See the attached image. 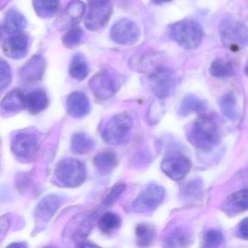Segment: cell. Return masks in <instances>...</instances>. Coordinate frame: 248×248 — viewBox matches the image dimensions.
Masks as SVG:
<instances>
[{"instance_id":"14","label":"cell","mask_w":248,"mask_h":248,"mask_svg":"<svg viewBox=\"0 0 248 248\" xmlns=\"http://www.w3.org/2000/svg\"><path fill=\"white\" fill-rule=\"evenodd\" d=\"M29 37L23 33L13 34L2 44L4 54L10 59L19 60L27 56L29 50Z\"/></svg>"},{"instance_id":"12","label":"cell","mask_w":248,"mask_h":248,"mask_svg":"<svg viewBox=\"0 0 248 248\" xmlns=\"http://www.w3.org/2000/svg\"><path fill=\"white\" fill-rule=\"evenodd\" d=\"M191 168L190 159L183 155H174L162 160L161 169L162 172L172 181L184 179Z\"/></svg>"},{"instance_id":"2","label":"cell","mask_w":248,"mask_h":248,"mask_svg":"<svg viewBox=\"0 0 248 248\" xmlns=\"http://www.w3.org/2000/svg\"><path fill=\"white\" fill-rule=\"evenodd\" d=\"M169 34L172 40L186 50L197 49L202 41L203 29L194 20H183L170 27Z\"/></svg>"},{"instance_id":"44","label":"cell","mask_w":248,"mask_h":248,"mask_svg":"<svg viewBox=\"0 0 248 248\" xmlns=\"http://www.w3.org/2000/svg\"><path fill=\"white\" fill-rule=\"evenodd\" d=\"M3 28H2V27H0V40H1V38H2V31H3Z\"/></svg>"},{"instance_id":"4","label":"cell","mask_w":248,"mask_h":248,"mask_svg":"<svg viewBox=\"0 0 248 248\" xmlns=\"http://www.w3.org/2000/svg\"><path fill=\"white\" fill-rule=\"evenodd\" d=\"M132 128L133 120L129 114L127 113L115 114L108 119L103 126L101 137L108 144H121L129 139Z\"/></svg>"},{"instance_id":"9","label":"cell","mask_w":248,"mask_h":248,"mask_svg":"<svg viewBox=\"0 0 248 248\" xmlns=\"http://www.w3.org/2000/svg\"><path fill=\"white\" fill-rule=\"evenodd\" d=\"M110 37L116 44L131 46L140 40V30L134 21L128 18H123L112 26Z\"/></svg>"},{"instance_id":"23","label":"cell","mask_w":248,"mask_h":248,"mask_svg":"<svg viewBox=\"0 0 248 248\" xmlns=\"http://www.w3.org/2000/svg\"><path fill=\"white\" fill-rule=\"evenodd\" d=\"M248 207V192L247 188L231 194L226 200L225 209L229 213H239Z\"/></svg>"},{"instance_id":"30","label":"cell","mask_w":248,"mask_h":248,"mask_svg":"<svg viewBox=\"0 0 248 248\" xmlns=\"http://www.w3.org/2000/svg\"><path fill=\"white\" fill-rule=\"evenodd\" d=\"M136 236L137 244L139 246H149L156 239V230L152 225L140 223L136 226Z\"/></svg>"},{"instance_id":"39","label":"cell","mask_w":248,"mask_h":248,"mask_svg":"<svg viewBox=\"0 0 248 248\" xmlns=\"http://www.w3.org/2000/svg\"><path fill=\"white\" fill-rule=\"evenodd\" d=\"M9 227V218L4 217L0 218V242H2V239L5 237Z\"/></svg>"},{"instance_id":"29","label":"cell","mask_w":248,"mask_h":248,"mask_svg":"<svg viewBox=\"0 0 248 248\" xmlns=\"http://www.w3.org/2000/svg\"><path fill=\"white\" fill-rule=\"evenodd\" d=\"M219 107L222 113L230 120H237L239 111L237 107L236 95L232 93H228L220 98Z\"/></svg>"},{"instance_id":"13","label":"cell","mask_w":248,"mask_h":248,"mask_svg":"<svg viewBox=\"0 0 248 248\" xmlns=\"http://www.w3.org/2000/svg\"><path fill=\"white\" fill-rule=\"evenodd\" d=\"M46 69L44 58L40 55H34L20 69V78L26 84L37 83L43 79Z\"/></svg>"},{"instance_id":"24","label":"cell","mask_w":248,"mask_h":248,"mask_svg":"<svg viewBox=\"0 0 248 248\" xmlns=\"http://www.w3.org/2000/svg\"><path fill=\"white\" fill-rule=\"evenodd\" d=\"M69 75L75 80L82 81L86 79L90 73L88 62L83 55L78 53L75 55L69 65Z\"/></svg>"},{"instance_id":"28","label":"cell","mask_w":248,"mask_h":248,"mask_svg":"<svg viewBox=\"0 0 248 248\" xmlns=\"http://www.w3.org/2000/svg\"><path fill=\"white\" fill-rule=\"evenodd\" d=\"M157 56L153 53H145L139 56H133L131 58L132 68L141 72H148L149 70H154L158 67Z\"/></svg>"},{"instance_id":"3","label":"cell","mask_w":248,"mask_h":248,"mask_svg":"<svg viewBox=\"0 0 248 248\" xmlns=\"http://www.w3.org/2000/svg\"><path fill=\"white\" fill-rule=\"evenodd\" d=\"M85 165L79 159L65 158L56 165L54 178L61 186L75 188L82 185L86 180Z\"/></svg>"},{"instance_id":"19","label":"cell","mask_w":248,"mask_h":248,"mask_svg":"<svg viewBox=\"0 0 248 248\" xmlns=\"http://www.w3.org/2000/svg\"><path fill=\"white\" fill-rule=\"evenodd\" d=\"M63 202L62 197L58 195H48L45 197L36 207V218L43 222L48 221L63 204Z\"/></svg>"},{"instance_id":"17","label":"cell","mask_w":248,"mask_h":248,"mask_svg":"<svg viewBox=\"0 0 248 248\" xmlns=\"http://www.w3.org/2000/svg\"><path fill=\"white\" fill-rule=\"evenodd\" d=\"M86 5L81 0H72L66 6L59 21V28L66 30L78 24L85 15Z\"/></svg>"},{"instance_id":"16","label":"cell","mask_w":248,"mask_h":248,"mask_svg":"<svg viewBox=\"0 0 248 248\" xmlns=\"http://www.w3.org/2000/svg\"><path fill=\"white\" fill-rule=\"evenodd\" d=\"M93 216L79 215L72 218L65 229V236L75 241L83 239L92 228Z\"/></svg>"},{"instance_id":"5","label":"cell","mask_w":248,"mask_h":248,"mask_svg":"<svg viewBox=\"0 0 248 248\" xmlns=\"http://www.w3.org/2000/svg\"><path fill=\"white\" fill-rule=\"evenodd\" d=\"M40 140V133L35 130L18 132L11 139V152L19 162L30 163L35 156Z\"/></svg>"},{"instance_id":"27","label":"cell","mask_w":248,"mask_h":248,"mask_svg":"<svg viewBox=\"0 0 248 248\" xmlns=\"http://www.w3.org/2000/svg\"><path fill=\"white\" fill-rule=\"evenodd\" d=\"M34 12L42 18L55 16L60 9L59 0H32Z\"/></svg>"},{"instance_id":"11","label":"cell","mask_w":248,"mask_h":248,"mask_svg":"<svg viewBox=\"0 0 248 248\" xmlns=\"http://www.w3.org/2000/svg\"><path fill=\"white\" fill-rule=\"evenodd\" d=\"M113 7L111 2L89 1V10L85 20V26L92 31H99L108 24Z\"/></svg>"},{"instance_id":"36","label":"cell","mask_w":248,"mask_h":248,"mask_svg":"<svg viewBox=\"0 0 248 248\" xmlns=\"http://www.w3.org/2000/svg\"><path fill=\"white\" fill-rule=\"evenodd\" d=\"M12 80L11 66L5 61L0 60V96L11 85Z\"/></svg>"},{"instance_id":"32","label":"cell","mask_w":248,"mask_h":248,"mask_svg":"<svg viewBox=\"0 0 248 248\" xmlns=\"http://www.w3.org/2000/svg\"><path fill=\"white\" fill-rule=\"evenodd\" d=\"M191 235L184 228H176L165 239V246L185 247L191 242Z\"/></svg>"},{"instance_id":"43","label":"cell","mask_w":248,"mask_h":248,"mask_svg":"<svg viewBox=\"0 0 248 248\" xmlns=\"http://www.w3.org/2000/svg\"><path fill=\"white\" fill-rule=\"evenodd\" d=\"M89 1H96V2H109L110 0H89Z\"/></svg>"},{"instance_id":"41","label":"cell","mask_w":248,"mask_h":248,"mask_svg":"<svg viewBox=\"0 0 248 248\" xmlns=\"http://www.w3.org/2000/svg\"><path fill=\"white\" fill-rule=\"evenodd\" d=\"M152 1L156 5H160V4L168 3L172 0H152Z\"/></svg>"},{"instance_id":"37","label":"cell","mask_w":248,"mask_h":248,"mask_svg":"<svg viewBox=\"0 0 248 248\" xmlns=\"http://www.w3.org/2000/svg\"><path fill=\"white\" fill-rule=\"evenodd\" d=\"M125 186V184H123V183H119V184L114 186L103 201V207L104 208H107V207L112 205L118 200L119 197L122 195L123 191H124Z\"/></svg>"},{"instance_id":"25","label":"cell","mask_w":248,"mask_h":248,"mask_svg":"<svg viewBox=\"0 0 248 248\" xmlns=\"http://www.w3.org/2000/svg\"><path fill=\"white\" fill-rule=\"evenodd\" d=\"M95 141L92 137L85 133H75L72 138L71 149L74 153L85 155L93 150Z\"/></svg>"},{"instance_id":"26","label":"cell","mask_w":248,"mask_h":248,"mask_svg":"<svg viewBox=\"0 0 248 248\" xmlns=\"http://www.w3.org/2000/svg\"><path fill=\"white\" fill-rule=\"evenodd\" d=\"M204 101L194 95H188L184 97L178 107V114L187 117L194 113H201L205 110Z\"/></svg>"},{"instance_id":"18","label":"cell","mask_w":248,"mask_h":248,"mask_svg":"<svg viewBox=\"0 0 248 248\" xmlns=\"http://www.w3.org/2000/svg\"><path fill=\"white\" fill-rule=\"evenodd\" d=\"M26 108L25 95L21 90L14 89L8 93L0 102V114L13 115Z\"/></svg>"},{"instance_id":"10","label":"cell","mask_w":248,"mask_h":248,"mask_svg":"<svg viewBox=\"0 0 248 248\" xmlns=\"http://www.w3.org/2000/svg\"><path fill=\"white\" fill-rule=\"evenodd\" d=\"M163 187L150 184L138 195L133 202V208L137 213H145L156 210L165 199Z\"/></svg>"},{"instance_id":"34","label":"cell","mask_w":248,"mask_h":248,"mask_svg":"<svg viewBox=\"0 0 248 248\" xmlns=\"http://www.w3.org/2000/svg\"><path fill=\"white\" fill-rule=\"evenodd\" d=\"M83 37V31L78 27L69 29L62 37V43L66 48H74L80 44Z\"/></svg>"},{"instance_id":"38","label":"cell","mask_w":248,"mask_h":248,"mask_svg":"<svg viewBox=\"0 0 248 248\" xmlns=\"http://www.w3.org/2000/svg\"><path fill=\"white\" fill-rule=\"evenodd\" d=\"M238 236L242 239L247 240L248 239V218H245L241 221L238 226Z\"/></svg>"},{"instance_id":"8","label":"cell","mask_w":248,"mask_h":248,"mask_svg":"<svg viewBox=\"0 0 248 248\" xmlns=\"http://www.w3.org/2000/svg\"><path fill=\"white\" fill-rule=\"evenodd\" d=\"M149 82L155 95L159 99H164L175 92L176 74L170 68L159 66L151 72Z\"/></svg>"},{"instance_id":"31","label":"cell","mask_w":248,"mask_h":248,"mask_svg":"<svg viewBox=\"0 0 248 248\" xmlns=\"http://www.w3.org/2000/svg\"><path fill=\"white\" fill-rule=\"evenodd\" d=\"M210 74L213 78L217 79H226L235 75L234 68L229 62L223 59H216L210 67Z\"/></svg>"},{"instance_id":"20","label":"cell","mask_w":248,"mask_h":248,"mask_svg":"<svg viewBox=\"0 0 248 248\" xmlns=\"http://www.w3.org/2000/svg\"><path fill=\"white\" fill-rule=\"evenodd\" d=\"M47 94L42 90H36L25 95V107L31 114L43 112L48 107Z\"/></svg>"},{"instance_id":"15","label":"cell","mask_w":248,"mask_h":248,"mask_svg":"<svg viewBox=\"0 0 248 248\" xmlns=\"http://www.w3.org/2000/svg\"><path fill=\"white\" fill-rule=\"evenodd\" d=\"M68 114L75 119L86 117L91 111L89 98L84 93L75 91L68 95L66 101Z\"/></svg>"},{"instance_id":"6","label":"cell","mask_w":248,"mask_h":248,"mask_svg":"<svg viewBox=\"0 0 248 248\" xmlns=\"http://www.w3.org/2000/svg\"><path fill=\"white\" fill-rule=\"evenodd\" d=\"M89 85L95 98L105 101L114 96L120 89V77L114 71L104 69L91 78Z\"/></svg>"},{"instance_id":"40","label":"cell","mask_w":248,"mask_h":248,"mask_svg":"<svg viewBox=\"0 0 248 248\" xmlns=\"http://www.w3.org/2000/svg\"><path fill=\"white\" fill-rule=\"evenodd\" d=\"M80 245H78L79 247H84V248H94V247H97L96 245H94V244L90 243V242H79Z\"/></svg>"},{"instance_id":"1","label":"cell","mask_w":248,"mask_h":248,"mask_svg":"<svg viewBox=\"0 0 248 248\" xmlns=\"http://www.w3.org/2000/svg\"><path fill=\"white\" fill-rule=\"evenodd\" d=\"M187 139L192 146L202 151H210L220 141V132L215 119L202 115L188 127Z\"/></svg>"},{"instance_id":"33","label":"cell","mask_w":248,"mask_h":248,"mask_svg":"<svg viewBox=\"0 0 248 248\" xmlns=\"http://www.w3.org/2000/svg\"><path fill=\"white\" fill-rule=\"evenodd\" d=\"M122 220L120 216L112 212L104 213L98 220L100 229L104 233H110L117 230L121 226Z\"/></svg>"},{"instance_id":"42","label":"cell","mask_w":248,"mask_h":248,"mask_svg":"<svg viewBox=\"0 0 248 248\" xmlns=\"http://www.w3.org/2000/svg\"><path fill=\"white\" fill-rule=\"evenodd\" d=\"M9 247H14V248H24V247H26V245H24V244H23L22 242H19L18 244H11V245H9Z\"/></svg>"},{"instance_id":"22","label":"cell","mask_w":248,"mask_h":248,"mask_svg":"<svg viewBox=\"0 0 248 248\" xmlns=\"http://www.w3.org/2000/svg\"><path fill=\"white\" fill-rule=\"evenodd\" d=\"M118 157L112 151H103L95 155L93 164L101 175L110 173L118 165Z\"/></svg>"},{"instance_id":"7","label":"cell","mask_w":248,"mask_h":248,"mask_svg":"<svg viewBox=\"0 0 248 248\" xmlns=\"http://www.w3.org/2000/svg\"><path fill=\"white\" fill-rule=\"evenodd\" d=\"M222 43L232 50H238L248 43V30L245 24L233 18H226L220 24Z\"/></svg>"},{"instance_id":"35","label":"cell","mask_w":248,"mask_h":248,"mask_svg":"<svg viewBox=\"0 0 248 248\" xmlns=\"http://www.w3.org/2000/svg\"><path fill=\"white\" fill-rule=\"evenodd\" d=\"M223 235L217 229H210L203 236L202 246L206 248H216L223 244Z\"/></svg>"},{"instance_id":"21","label":"cell","mask_w":248,"mask_h":248,"mask_svg":"<svg viewBox=\"0 0 248 248\" xmlns=\"http://www.w3.org/2000/svg\"><path fill=\"white\" fill-rule=\"evenodd\" d=\"M27 26V21L25 16L16 10H9L5 14L4 19V31L8 34H16L21 33L25 30Z\"/></svg>"}]
</instances>
